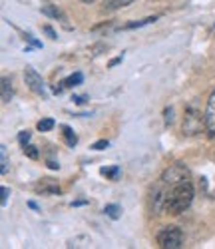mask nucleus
Listing matches in <instances>:
<instances>
[{"mask_svg": "<svg viewBox=\"0 0 215 249\" xmlns=\"http://www.w3.org/2000/svg\"><path fill=\"white\" fill-rule=\"evenodd\" d=\"M205 128V114L199 112V108L196 104L185 108V116H183V134L185 136H197L201 130Z\"/></svg>", "mask_w": 215, "mask_h": 249, "instance_id": "f03ea898", "label": "nucleus"}, {"mask_svg": "<svg viewBox=\"0 0 215 249\" xmlns=\"http://www.w3.org/2000/svg\"><path fill=\"white\" fill-rule=\"evenodd\" d=\"M0 156H2V168H0V172L6 174L8 172V158H6V146L0 148Z\"/></svg>", "mask_w": 215, "mask_h": 249, "instance_id": "a211bd4d", "label": "nucleus"}, {"mask_svg": "<svg viewBox=\"0 0 215 249\" xmlns=\"http://www.w3.org/2000/svg\"><path fill=\"white\" fill-rule=\"evenodd\" d=\"M106 215L108 217H112V219H118L120 217V213H122V210H120V207L118 205H106Z\"/></svg>", "mask_w": 215, "mask_h": 249, "instance_id": "2eb2a0df", "label": "nucleus"}, {"mask_svg": "<svg viewBox=\"0 0 215 249\" xmlns=\"http://www.w3.org/2000/svg\"><path fill=\"white\" fill-rule=\"evenodd\" d=\"M36 128H38L40 132H50V130L54 128V120H52V118H44V120H40Z\"/></svg>", "mask_w": 215, "mask_h": 249, "instance_id": "f8f14e48", "label": "nucleus"}, {"mask_svg": "<svg viewBox=\"0 0 215 249\" xmlns=\"http://www.w3.org/2000/svg\"><path fill=\"white\" fill-rule=\"evenodd\" d=\"M167 185V183H165ZM193 201V185L189 183V179L169 185L167 196H165V213L169 215H179L183 213Z\"/></svg>", "mask_w": 215, "mask_h": 249, "instance_id": "f257e3e1", "label": "nucleus"}, {"mask_svg": "<svg viewBox=\"0 0 215 249\" xmlns=\"http://www.w3.org/2000/svg\"><path fill=\"white\" fill-rule=\"evenodd\" d=\"M8 188H2V205H6V199H8Z\"/></svg>", "mask_w": 215, "mask_h": 249, "instance_id": "5701e85b", "label": "nucleus"}, {"mask_svg": "<svg viewBox=\"0 0 215 249\" xmlns=\"http://www.w3.org/2000/svg\"><path fill=\"white\" fill-rule=\"evenodd\" d=\"M48 165H50L52 170H58V168H60V165H58V163H54V161H48Z\"/></svg>", "mask_w": 215, "mask_h": 249, "instance_id": "393cba45", "label": "nucleus"}, {"mask_svg": "<svg viewBox=\"0 0 215 249\" xmlns=\"http://www.w3.org/2000/svg\"><path fill=\"white\" fill-rule=\"evenodd\" d=\"M24 80H26V86H28L34 94H42V96H44V80H42V76H40L32 66H28V68L24 70Z\"/></svg>", "mask_w": 215, "mask_h": 249, "instance_id": "39448f33", "label": "nucleus"}, {"mask_svg": "<svg viewBox=\"0 0 215 249\" xmlns=\"http://www.w3.org/2000/svg\"><path fill=\"white\" fill-rule=\"evenodd\" d=\"M160 179L163 183H167V185H176V183H181V181L189 179V170H187V165H183V163H174L161 174Z\"/></svg>", "mask_w": 215, "mask_h": 249, "instance_id": "20e7f679", "label": "nucleus"}, {"mask_svg": "<svg viewBox=\"0 0 215 249\" xmlns=\"http://www.w3.org/2000/svg\"><path fill=\"white\" fill-rule=\"evenodd\" d=\"M18 142L22 143V146H26V143L30 142V132H20L18 134Z\"/></svg>", "mask_w": 215, "mask_h": 249, "instance_id": "6ab92c4d", "label": "nucleus"}, {"mask_svg": "<svg viewBox=\"0 0 215 249\" xmlns=\"http://www.w3.org/2000/svg\"><path fill=\"white\" fill-rule=\"evenodd\" d=\"M34 190L36 194H44V196H58L62 190H60V185L56 179L52 178H44V179H40L36 185H34Z\"/></svg>", "mask_w": 215, "mask_h": 249, "instance_id": "0eeeda50", "label": "nucleus"}, {"mask_svg": "<svg viewBox=\"0 0 215 249\" xmlns=\"http://www.w3.org/2000/svg\"><path fill=\"white\" fill-rule=\"evenodd\" d=\"M44 32H46V34H48V36H50L52 40H56V32H54V30H52L50 26H44Z\"/></svg>", "mask_w": 215, "mask_h": 249, "instance_id": "4be33fe9", "label": "nucleus"}, {"mask_svg": "<svg viewBox=\"0 0 215 249\" xmlns=\"http://www.w3.org/2000/svg\"><path fill=\"white\" fill-rule=\"evenodd\" d=\"M120 62H122V58H114V60L110 62V68H112V66H116V64H120Z\"/></svg>", "mask_w": 215, "mask_h": 249, "instance_id": "b1692460", "label": "nucleus"}, {"mask_svg": "<svg viewBox=\"0 0 215 249\" xmlns=\"http://www.w3.org/2000/svg\"><path fill=\"white\" fill-rule=\"evenodd\" d=\"M80 2H86V4H92V2H96V0H80Z\"/></svg>", "mask_w": 215, "mask_h": 249, "instance_id": "a878e982", "label": "nucleus"}, {"mask_svg": "<svg viewBox=\"0 0 215 249\" xmlns=\"http://www.w3.org/2000/svg\"><path fill=\"white\" fill-rule=\"evenodd\" d=\"M205 130L211 138L215 136V90L209 94L207 106H205Z\"/></svg>", "mask_w": 215, "mask_h": 249, "instance_id": "423d86ee", "label": "nucleus"}, {"mask_svg": "<svg viewBox=\"0 0 215 249\" xmlns=\"http://www.w3.org/2000/svg\"><path fill=\"white\" fill-rule=\"evenodd\" d=\"M100 172H102V176L110 178V179H116L120 176V168H118V165H112V168H102Z\"/></svg>", "mask_w": 215, "mask_h": 249, "instance_id": "4468645a", "label": "nucleus"}, {"mask_svg": "<svg viewBox=\"0 0 215 249\" xmlns=\"http://www.w3.org/2000/svg\"><path fill=\"white\" fill-rule=\"evenodd\" d=\"M42 12L44 14H48V16H52V18H58V20H62V22H66V18H64V14L58 10V8H54V6H42Z\"/></svg>", "mask_w": 215, "mask_h": 249, "instance_id": "9b49d317", "label": "nucleus"}, {"mask_svg": "<svg viewBox=\"0 0 215 249\" xmlns=\"http://www.w3.org/2000/svg\"><path fill=\"white\" fill-rule=\"evenodd\" d=\"M132 2H136V0H104V2H102V10L104 12H114V10L130 6Z\"/></svg>", "mask_w": 215, "mask_h": 249, "instance_id": "6e6552de", "label": "nucleus"}, {"mask_svg": "<svg viewBox=\"0 0 215 249\" xmlns=\"http://www.w3.org/2000/svg\"><path fill=\"white\" fill-rule=\"evenodd\" d=\"M82 80H84V76H82L80 72H76V74H72L70 78H66V82H64V84H66V86H78V84H82Z\"/></svg>", "mask_w": 215, "mask_h": 249, "instance_id": "dca6fc26", "label": "nucleus"}, {"mask_svg": "<svg viewBox=\"0 0 215 249\" xmlns=\"http://www.w3.org/2000/svg\"><path fill=\"white\" fill-rule=\"evenodd\" d=\"M12 94H14V90H12V82H10V78H2V104H8L10 100H12Z\"/></svg>", "mask_w": 215, "mask_h": 249, "instance_id": "1a4fd4ad", "label": "nucleus"}, {"mask_svg": "<svg viewBox=\"0 0 215 249\" xmlns=\"http://www.w3.org/2000/svg\"><path fill=\"white\" fill-rule=\"evenodd\" d=\"M149 22H156V16H149V18H145V20H136V22H127V24L124 26V30L140 28V26H145V24H149Z\"/></svg>", "mask_w": 215, "mask_h": 249, "instance_id": "9d476101", "label": "nucleus"}, {"mask_svg": "<svg viewBox=\"0 0 215 249\" xmlns=\"http://www.w3.org/2000/svg\"><path fill=\"white\" fill-rule=\"evenodd\" d=\"M62 132H64V138H66V143H68V146H76V143H78V138L74 136V132H72L68 126H64Z\"/></svg>", "mask_w": 215, "mask_h": 249, "instance_id": "ddd939ff", "label": "nucleus"}, {"mask_svg": "<svg viewBox=\"0 0 215 249\" xmlns=\"http://www.w3.org/2000/svg\"><path fill=\"white\" fill-rule=\"evenodd\" d=\"M171 116H174V110L167 108V110H165V124H171V122H174V118H171Z\"/></svg>", "mask_w": 215, "mask_h": 249, "instance_id": "412c9836", "label": "nucleus"}, {"mask_svg": "<svg viewBox=\"0 0 215 249\" xmlns=\"http://www.w3.org/2000/svg\"><path fill=\"white\" fill-rule=\"evenodd\" d=\"M106 148H108V140H100V142H96L94 146H92V150H98V152L100 150H106Z\"/></svg>", "mask_w": 215, "mask_h": 249, "instance_id": "aec40b11", "label": "nucleus"}, {"mask_svg": "<svg viewBox=\"0 0 215 249\" xmlns=\"http://www.w3.org/2000/svg\"><path fill=\"white\" fill-rule=\"evenodd\" d=\"M181 241H183V233L179 231V227H163V230L158 233V245L163 247V249H178L181 247Z\"/></svg>", "mask_w": 215, "mask_h": 249, "instance_id": "7ed1b4c3", "label": "nucleus"}, {"mask_svg": "<svg viewBox=\"0 0 215 249\" xmlns=\"http://www.w3.org/2000/svg\"><path fill=\"white\" fill-rule=\"evenodd\" d=\"M22 150H24V156H28L30 160H38V150L34 146H28L26 143V146H22Z\"/></svg>", "mask_w": 215, "mask_h": 249, "instance_id": "f3484780", "label": "nucleus"}]
</instances>
